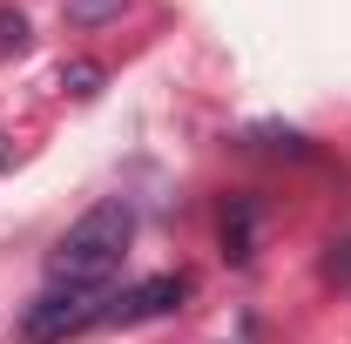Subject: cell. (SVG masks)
Wrapping results in <instances>:
<instances>
[{
	"mask_svg": "<svg viewBox=\"0 0 351 344\" xmlns=\"http://www.w3.org/2000/svg\"><path fill=\"white\" fill-rule=\"evenodd\" d=\"M61 7H68V21H75V27H101V21H115L129 0H61Z\"/></svg>",
	"mask_w": 351,
	"mask_h": 344,
	"instance_id": "cell-6",
	"label": "cell"
},
{
	"mask_svg": "<svg viewBox=\"0 0 351 344\" xmlns=\"http://www.w3.org/2000/svg\"><path fill=\"white\" fill-rule=\"evenodd\" d=\"M257 223H263L257 196H230V210H223V257H230V263L257 257Z\"/></svg>",
	"mask_w": 351,
	"mask_h": 344,
	"instance_id": "cell-4",
	"label": "cell"
},
{
	"mask_svg": "<svg viewBox=\"0 0 351 344\" xmlns=\"http://www.w3.org/2000/svg\"><path fill=\"white\" fill-rule=\"evenodd\" d=\"M135 236V216L129 203H95V210L54 243L47 257V284H82V291H101L115 270H122V250Z\"/></svg>",
	"mask_w": 351,
	"mask_h": 344,
	"instance_id": "cell-1",
	"label": "cell"
},
{
	"mask_svg": "<svg viewBox=\"0 0 351 344\" xmlns=\"http://www.w3.org/2000/svg\"><path fill=\"white\" fill-rule=\"evenodd\" d=\"M182 297H189V277H182V270H162V277L135 284V291H122V297H108V310H101V324H149V317H162V310H176Z\"/></svg>",
	"mask_w": 351,
	"mask_h": 344,
	"instance_id": "cell-3",
	"label": "cell"
},
{
	"mask_svg": "<svg viewBox=\"0 0 351 344\" xmlns=\"http://www.w3.org/2000/svg\"><path fill=\"white\" fill-rule=\"evenodd\" d=\"M101 82H108V68H101V61H68V68H61V88H68V95H101Z\"/></svg>",
	"mask_w": 351,
	"mask_h": 344,
	"instance_id": "cell-5",
	"label": "cell"
},
{
	"mask_svg": "<svg viewBox=\"0 0 351 344\" xmlns=\"http://www.w3.org/2000/svg\"><path fill=\"white\" fill-rule=\"evenodd\" d=\"M324 270H331L338 284H351V236H345V243H331V257H324Z\"/></svg>",
	"mask_w": 351,
	"mask_h": 344,
	"instance_id": "cell-8",
	"label": "cell"
},
{
	"mask_svg": "<svg viewBox=\"0 0 351 344\" xmlns=\"http://www.w3.org/2000/svg\"><path fill=\"white\" fill-rule=\"evenodd\" d=\"M0 162H7V135H0Z\"/></svg>",
	"mask_w": 351,
	"mask_h": 344,
	"instance_id": "cell-9",
	"label": "cell"
},
{
	"mask_svg": "<svg viewBox=\"0 0 351 344\" xmlns=\"http://www.w3.org/2000/svg\"><path fill=\"white\" fill-rule=\"evenodd\" d=\"M27 47V21H21V7H0V54H21Z\"/></svg>",
	"mask_w": 351,
	"mask_h": 344,
	"instance_id": "cell-7",
	"label": "cell"
},
{
	"mask_svg": "<svg viewBox=\"0 0 351 344\" xmlns=\"http://www.w3.org/2000/svg\"><path fill=\"white\" fill-rule=\"evenodd\" d=\"M101 310H108L101 291L47 284L41 297L27 304V317H21V338H27V344H61V338H75V331H88V324H101Z\"/></svg>",
	"mask_w": 351,
	"mask_h": 344,
	"instance_id": "cell-2",
	"label": "cell"
}]
</instances>
